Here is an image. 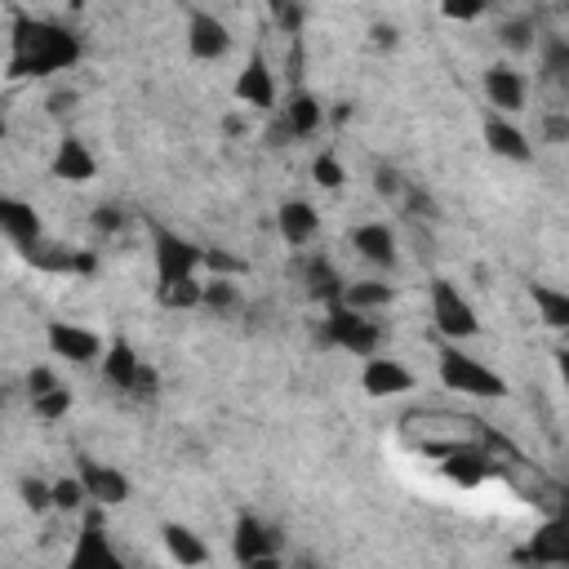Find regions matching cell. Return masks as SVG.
I'll return each instance as SVG.
<instances>
[{"label":"cell","instance_id":"8fae6325","mask_svg":"<svg viewBox=\"0 0 569 569\" xmlns=\"http://www.w3.org/2000/svg\"><path fill=\"white\" fill-rule=\"evenodd\" d=\"M236 98H240L244 107H253V111H271V107H276V76H271V67H267L262 53H249V62L240 67V76H236Z\"/></svg>","mask_w":569,"mask_h":569},{"label":"cell","instance_id":"603a6c76","mask_svg":"<svg viewBox=\"0 0 569 569\" xmlns=\"http://www.w3.org/2000/svg\"><path fill=\"white\" fill-rule=\"evenodd\" d=\"M284 124H289L293 138H311V133L325 124V107H320V98L307 93V89H293V93L284 98Z\"/></svg>","mask_w":569,"mask_h":569},{"label":"cell","instance_id":"7a4b0ae2","mask_svg":"<svg viewBox=\"0 0 569 569\" xmlns=\"http://www.w3.org/2000/svg\"><path fill=\"white\" fill-rule=\"evenodd\" d=\"M440 382L449 391H462V396H480V400H493V396H507V382L502 373H493L489 365L462 356L458 347H445L440 351Z\"/></svg>","mask_w":569,"mask_h":569},{"label":"cell","instance_id":"8d00e7d4","mask_svg":"<svg viewBox=\"0 0 569 569\" xmlns=\"http://www.w3.org/2000/svg\"><path fill=\"white\" fill-rule=\"evenodd\" d=\"M489 9V0H440V13L453 22H476Z\"/></svg>","mask_w":569,"mask_h":569},{"label":"cell","instance_id":"ffe728a7","mask_svg":"<svg viewBox=\"0 0 569 569\" xmlns=\"http://www.w3.org/2000/svg\"><path fill=\"white\" fill-rule=\"evenodd\" d=\"M302 284H307V298L311 302H325V307H333V302H342V293H347V280L338 276V267L329 262V258H307V267H302Z\"/></svg>","mask_w":569,"mask_h":569},{"label":"cell","instance_id":"ab89813d","mask_svg":"<svg viewBox=\"0 0 569 569\" xmlns=\"http://www.w3.org/2000/svg\"><path fill=\"white\" fill-rule=\"evenodd\" d=\"M547 516H556V520H569V485H551V498H547Z\"/></svg>","mask_w":569,"mask_h":569},{"label":"cell","instance_id":"ee69618b","mask_svg":"<svg viewBox=\"0 0 569 569\" xmlns=\"http://www.w3.org/2000/svg\"><path fill=\"white\" fill-rule=\"evenodd\" d=\"M373 44H378V49H391V44H396V27L378 22V27H373Z\"/></svg>","mask_w":569,"mask_h":569},{"label":"cell","instance_id":"3957f363","mask_svg":"<svg viewBox=\"0 0 569 569\" xmlns=\"http://www.w3.org/2000/svg\"><path fill=\"white\" fill-rule=\"evenodd\" d=\"M378 338H382V329L365 311H356L347 302H333L329 307V320H325V342L329 347H342L351 356H373L378 351Z\"/></svg>","mask_w":569,"mask_h":569},{"label":"cell","instance_id":"f6af8a7d","mask_svg":"<svg viewBox=\"0 0 569 569\" xmlns=\"http://www.w3.org/2000/svg\"><path fill=\"white\" fill-rule=\"evenodd\" d=\"M67 107H76V93H53V98H49V111H53V116H62Z\"/></svg>","mask_w":569,"mask_h":569},{"label":"cell","instance_id":"6da1fadb","mask_svg":"<svg viewBox=\"0 0 569 569\" xmlns=\"http://www.w3.org/2000/svg\"><path fill=\"white\" fill-rule=\"evenodd\" d=\"M9 31H13V36H9V62H4V76H9V80L53 76V71L76 67V58H80V40H76L67 27H58V22L18 13Z\"/></svg>","mask_w":569,"mask_h":569},{"label":"cell","instance_id":"9a60e30c","mask_svg":"<svg viewBox=\"0 0 569 569\" xmlns=\"http://www.w3.org/2000/svg\"><path fill=\"white\" fill-rule=\"evenodd\" d=\"M516 560H533V565H569V520H547L520 551Z\"/></svg>","mask_w":569,"mask_h":569},{"label":"cell","instance_id":"2e32d148","mask_svg":"<svg viewBox=\"0 0 569 569\" xmlns=\"http://www.w3.org/2000/svg\"><path fill=\"white\" fill-rule=\"evenodd\" d=\"M49 173L53 178H62V182H89L93 173H98V160H93V151L80 142V138H58V151H53V160H49Z\"/></svg>","mask_w":569,"mask_h":569},{"label":"cell","instance_id":"4dcf8cb0","mask_svg":"<svg viewBox=\"0 0 569 569\" xmlns=\"http://www.w3.org/2000/svg\"><path fill=\"white\" fill-rule=\"evenodd\" d=\"M240 302V289L231 284V276H213L209 284H204V307H213V311H231Z\"/></svg>","mask_w":569,"mask_h":569},{"label":"cell","instance_id":"f1b7e54d","mask_svg":"<svg viewBox=\"0 0 569 569\" xmlns=\"http://www.w3.org/2000/svg\"><path fill=\"white\" fill-rule=\"evenodd\" d=\"M267 13H271V22L284 36H298L302 31V18H307V0H267Z\"/></svg>","mask_w":569,"mask_h":569},{"label":"cell","instance_id":"74e56055","mask_svg":"<svg viewBox=\"0 0 569 569\" xmlns=\"http://www.w3.org/2000/svg\"><path fill=\"white\" fill-rule=\"evenodd\" d=\"M204 267H209L213 276H240V271H244V262L231 258V253H222V249H204Z\"/></svg>","mask_w":569,"mask_h":569},{"label":"cell","instance_id":"d4e9b609","mask_svg":"<svg viewBox=\"0 0 569 569\" xmlns=\"http://www.w3.org/2000/svg\"><path fill=\"white\" fill-rule=\"evenodd\" d=\"M529 298H533V307H538V316H542V325L547 329H569V293L565 289H556V284H529Z\"/></svg>","mask_w":569,"mask_h":569},{"label":"cell","instance_id":"e0dca14e","mask_svg":"<svg viewBox=\"0 0 569 569\" xmlns=\"http://www.w3.org/2000/svg\"><path fill=\"white\" fill-rule=\"evenodd\" d=\"M480 84H485V98H489L493 111L511 116V111L525 107V80H520V71H511V67H489Z\"/></svg>","mask_w":569,"mask_h":569},{"label":"cell","instance_id":"484cf974","mask_svg":"<svg viewBox=\"0 0 569 569\" xmlns=\"http://www.w3.org/2000/svg\"><path fill=\"white\" fill-rule=\"evenodd\" d=\"M542 80L560 98H569V40H560V36H547L542 40Z\"/></svg>","mask_w":569,"mask_h":569},{"label":"cell","instance_id":"7bdbcfd3","mask_svg":"<svg viewBox=\"0 0 569 569\" xmlns=\"http://www.w3.org/2000/svg\"><path fill=\"white\" fill-rule=\"evenodd\" d=\"M542 129H547V138L569 142V116H547V120H542Z\"/></svg>","mask_w":569,"mask_h":569},{"label":"cell","instance_id":"1f68e13d","mask_svg":"<svg viewBox=\"0 0 569 569\" xmlns=\"http://www.w3.org/2000/svg\"><path fill=\"white\" fill-rule=\"evenodd\" d=\"M31 409H36V418H49V422H58L67 409H71V391L58 382L53 391H44V396H36L31 400Z\"/></svg>","mask_w":569,"mask_h":569},{"label":"cell","instance_id":"30bf717a","mask_svg":"<svg viewBox=\"0 0 569 569\" xmlns=\"http://www.w3.org/2000/svg\"><path fill=\"white\" fill-rule=\"evenodd\" d=\"M187 49H191V58H200V62L222 58V53L231 49V31H227V22L213 18V13H204V9H196V13L187 18Z\"/></svg>","mask_w":569,"mask_h":569},{"label":"cell","instance_id":"7c38bea8","mask_svg":"<svg viewBox=\"0 0 569 569\" xmlns=\"http://www.w3.org/2000/svg\"><path fill=\"white\" fill-rule=\"evenodd\" d=\"M360 387H365V396L387 400V396L413 391V373L400 360H391V356H369L365 360V373H360Z\"/></svg>","mask_w":569,"mask_h":569},{"label":"cell","instance_id":"60d3db41","mask_svg":"<svg viewBox=\"0 0 569 569\" xmlns=\"http://www.w3.org/2000/svg\"><path fill=\"white\" fill-rule=\"evenodd\" d=\"M156 387H160V382H156V369H151V365H142V373H138V382H133V391H129V396H138V400H156Z\"/></svg>","mask_w":569,"mask_h":569},{"label":"cell","instance_id":"d6a6232c","mask_svg":"<svg viewBox=\"0 0 569 569\" xmlns=\"http://www.w3.org/2000/svg\"><path fill=\"white\" fill-rule=\"evenodd\" d=\"M18 493H22V507L27 511H53V485H44V480H36V476H27L22 485H18Z\"/></svg>","mask_w":569,"mask_h":569},{"label":"cell","instance_id":"f35d334b","mask_svg":"<svg viewBox=\"0 0 569 569\" xmlns=\"http://www.w3.org/2000/svg\"><path fill=\"white\" fill-rule=\"evenodd\" d=\"M58 387V378H53V369H44V365H36L31 373H27V396L36 400V396H44V391H53Z\"/></svg>","mask_w":569,"mask_h":569},{"label":"cell","instance_id":"d6986e66","mask_svg":"<svg viewBox=\"0 0 569 569\" xmlns=\"http://www.w3.org/2000/svg\"><path fill=\"white\" fill-rule=\"evenodd\" d=\"M351 249L373 267H396V236L387 222H360L351 231Z\"/></svg>","mask_w":569,"mask_h":569},{"label":"cell","instance_id":"b9f144b4","mask_svg":"<svg viewBox=\"0 0 569 569\" xmlns=\"http://www.w3.org/2000/svg\"><path fill=\"white\" fill-rule=\"evenodd\" d=\"M120 222H124L120 209H107V204L93 209V227H98V231H120Z\"/></svg>","mask_w":569,"mask_h":569},{"label":"cell","instance_id":"7402d4cb","mask_svg":"<svg viewBox=\"0 0 569 569\" xmlns=\"http://www.w3.org/2000/svg\"><path fill=\"white\" fill-rule=\"evenodd\" d=\"M0 231L13 240V249H22V244H31L36 236H44L36 209H31L27 200H13V196L0 200Z\"/></svg>","mask_w":569,"mask_h":569},{"label":"cell","instance_id":"ac0fdd59","mask_svg":"<svg viewBox=\"0 0 569 569\" xmlns=\"http://www.w3.org/2000/svg\"><path fill=\"white\" fill-rule=\"evenodd\" d=\"M276 227H280V236H284V244H311L316 240V231H320V213L307 204V200H284L280 209H276Z\"/></svg>","mask_w":569,"mask_h":569},{"label":"cell","instance_id":"bcb514c9","mask_svg":"<svg viewBox=\"0 0 569 569\" xmlns=\"http://www.w3.org/2000/svg\"><path fill=\"white\" fill-rule=\"evenodd\" d=\"M556 373H560V382L569 387V347H560V351H556Z\"/></svg>","mask_w":569,"mask_h":569},{"label":"cell","instance_id":"4316f807","mask_svg":"<svg viewBox=\"0 0 569 569\" xmlns=\"http://www.w3.org/2000/svg\"><path fill=\"white\" fill-rule=\"evenodd\" d=\"M156 298L164 302V307H200L204 302V284L196 280V276H178V280H164V284H156Z\"/></svg>","mask_w":569,"mask_h":569},{"label":"cell","instance_id":"83f0119b","mask_svg":"<svg viewBox=\"0 0 569 569\" xmlns=\"http://www.w3.org/2000/svg\"><path fill=\"white\" fill-rule=\"evenodd\" d=\"M342 302L356 307V311H378V307L391 302V284H382V280H356V284H347Z\"/></svg>","mask_w":569,"mask_h":569},{"label":"cell","instance_id":"4fadbf2b","mask_svg":"<svg viewBox=\"0 0 569 569\" xmlns=\"http://www.w3.org/2000/svg\"><path fill=\"white\" fill-rule=\"evenodd\" d=\"M485 147H489L493 156H502V160H516V164H529V160H533V142H529L502 111H493V107H489V116H485Z\"/></svg>","mask_w":569,"mask_h":569},{"label":"cell","instance_id":"5b68a950","mask_svg":"<svg viewBox=\"0 0 569 569\" xmlns=\"http://www.w3.org/2000/svg\"><path fill=\"white\" fill-rule=\"evenodd\" d=\"M431 320L445 338L453 342H467L480 333V320H476V307L449 284V280H431Z\"/></svg>","mask_w":569,"mask_h":569},{"label":"cell","instance_id":"d590c367","mask_svg":"<svg viewBox=\"0 0 569 569\" xmlns=\"http://www.w3.org/2000/svg\"><path fill=\"white\" fill-rule=\"evenodd\" d=\"M498 36H502L507 49H529V44H533V22H529V18H511V22H502Z\"/></svg>","mask_w":569,"mask_h":569},{"label":"cell","instance_id":"cb8c5ba5","mask_svg":"<svg viewBox=\"0 0 569 569\" xmlns=\"http://www.w3.org/2000/svg\"><path fill=\"white\" fill-rule=\"evenodd\" d=\"M160 542H164V551H169L178 565H204V560H209V547L200 542V533H191V529L178 525V520L160 525Z\"/></svg>","mask_w":569,"mask_h":569},{"label":"cell","instance_id":"44dd1931","mask_svg":"<svg viewBox=\"0 0 569 569\" xmlns=\"http://www.w3.org/2000/svg\"><path fill=\"white\" fill-rule=\"evenodd\" d=\"M138 373H142V360H138V351L129 347V338H111V342H107V356H102V378H107L116 391H133Z\"/></svg>","mask_w":569,"mask_h":569},{"label":"cell","instance_id":"9c48e42d","mask_svg":"<svg viewBox=\"0 0 569 569\" xmlns=\"http://www.w3.org/2000/svg\"><path fill=\"white\" fill-rule=\"evenodd\" d=\"M44 338H49V351L62 356V360H71V365H89V360L102 356V338H98L93 329L71 325V320H53V325L44 329Z\"/></svg>","mask_w":569,"mask_h":569},{"label":"cell","instance_id":"ba28073f","mask_svg":"<svg viewBox=\"0 0 569 569\" xmlns=\"http://www.w3.org/2000/svg\"><path fill=\"white\" fill-rule=\"evenodd\" d=\"M36 271H58V276H71V271H80V276H89L93 271V253H80V249H67V244H58V240H44V236H36L31 244H22L18 249Z\"/></svg>","mask_w":569,"mask_h":569},{"label":"cell","instance_id":"5bb4252c","mask_svg":"<svg viewBox=\"0 0 569 569\" xmlns=\"http://www.w3.org/2000/svg\"><path fill=\"white\" fill-rule=\"evenodd\" d=\"M80 480H84V489H89V502H98V507H120V502H129V480L116 471V467H107V462H93V458H80Z\"/></svg>","mask_w":569,"mask_h":569},{"label":"cell","instance_id":"836d02e7","mask_svg":"<svg viewBox=\"0 0 569 569\" xmlns=\"http://www.w3.org/2000/svg\"><path fill=\"white\" fill-rule=\"evenodd\" d=\"M373 187H378L382 200H405V191H409V182H405L400 169H391V164H378V169H373Z\"/></svg>","mask_w":569,"mask_h":569},{"label":"cell","instance_id":"f546056e","mask_svg":"<svg viewBox=\"0 0 569 569\" xmlns=\"http://www.w3.org/2000/svg\"><path fill=\"white\" fill-rule=\"evenodd\" d=\"M84 498H89V489H84L80 471H76V476L53 480V511H80V507H84Z\"/></svg>","mask_w":569,"mask_h":569},{"label":"cell","instance_id":"e575fe53","mask_svg":"<svg viewBox=\"0 0 569 569\" xmlns=\"http://www.w3.org/2000/svg\"><path fill=\"white\" fill-rule=\"evenodd\" d=\"M311 178H316L320 187H329V191H338L347 173H342V164H338V156H329V151H320V156H316V164H311Z\"/></svg>","mask_w":569,"mask_h":569},{"label":"cell","instance_id":"277c9868","mask_svg":"<svg viewBox=\"0 0 569 569\" xmlns=\"http://www.w3.org/2000/svg\"><path fill=\"white\" fill-rule=\"evenodd\" d=\"M151 253H156V280H178V276H196V267H204V249L191 244L187 236L151 222Z\"/></svg>","mask_w":569,"mask_h":569},{"label":"cell","instance_id":"7dc6e473","mask_svg":"<svg viewBox=\"0 0 569 569\" xmlns=\"http://www.w3.org/2000/svg\"><path fill=\"white\" fill-rule=\"evenodd\" d=\"M565 347H569V329H565Z\"/></svg>","mask_w":569,"mask_h":569},{"label":"cell","instance_id":"52a82bcc","mask_svg":"<svg viewBox=\"0 0 569 569\" xmlns=\"http://www.w3.org/2000/svg\"><path fill=\"white\" fill-rule=\"evenodd\" d=\"M71 569H120V556L111 551L107 533H102V511L93 502V511H84L76 547H71Z\"/></svg>","mask_w":569,"mask_h":569},{"label":"cell","instance_id":"8992f818","mask_svg":"<svg viewBox=\"0 0 569 569\" xmlns=\"http://www.w3.org/2000/svg\"><path fill=\"white\" fill-rule=\"evenodd\" d=\"M280 538H276V529H267L262 520H253V516H240L236 520V533H231V556H236V565H249V569H276L280 565Z\"/></svg>","mask_w":569,"mask_h":569}]
</instances>
